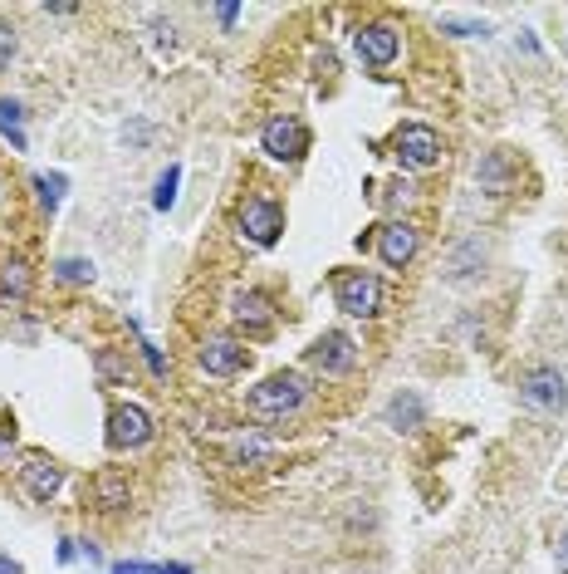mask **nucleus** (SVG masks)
Returning <instances> with one entry per match:
<instances>
[{
    "label": "nucleus",
    "mask_w": 568,
    "mask_h": 574,
    "mask_svg": "<svg viewBox=\"0 0 568 574\" xmlns=\"http://www.w3.org/2000/svg\"><path fill=\"white\" fill-rule=\"evenodd\" d=\"M304 378L299 373H270V378L260 383V388H250V413L265 417V423H280V417H289L299 403H304Z\"/></svg>",
    "instance_id": "nucleus-1"
},
{
    "label": "nucleus",
    "mask_w": 568,
    "mask_h": 574,
    "mask_svg": "<svg viewBox=\"0 0 568 574\" xmlns=\"http://www.w3.org/2000/svg\"><path fill=\"white\" fill-rule=\"evenodd\" d=\"M334 299L343 314L353 319H372L382 309V280L372 270H338L334 275Z\"/></svg>",
    "instance_id": "nucleus-2"
},
{
    "label": "nucleus",
    "mask_w": 568,
    "mask_h": 574,
    "mask_svg": "<svg viewBox=\"0 0 568 574\" xmlns=\"http://www.w3.org/2000/svg\"><path fill=\"white\" fill-rule=\"evenodd\" d=\"M265 152H270L274 162H299L309 152V128L299 123V118H270L260 133Z\"/></svg>",
    "instance_id": "nucleus-3"
},
{
    "label": "nucleus",
    "mask_w": 568,
    "mask_h": 574,
    "mask_svg": "<svg viewBox=\"0 0 568 574\" xmlns=\"http://www.w3.org/2000/svg\"><path fill=\"white\" fill-rule=\"evenodd\" d=\"M519 398H525V407H534V413H564V373L558 368H529L525 378H519Z\"/></svg>",
    "instance_id": "nucleus-4"
},
{
    "label": "nucleus",
    "mask_w": 568,
    "mask_h": 574,
    "mask_svg": "<svg viewBox=\"0 0 568 574\" xmlns=\"http://www.w3.org/2000/svg\"><path fill=\"white\" fill-rule=\"evenodd\" d=\"M241 231L250 236L255 245H274L284 231V212L274 197H250V202L241 206Z\"/></svg>",
    "instance_id": "nucleus-5"
},
{
    "label": "nucleus",
    "mask_w": 568,
    "mask_h": 574,
    "mask_svg": "<svg viewBox=\"0 0 568 574\" xmlns=\"http://www.w3.org/2000/svg\"><path fill=\"white\" fill-rule=\"evenodd\" d=\"M148 437H152V417L142 413V407H137V403L113 407V417H108V446L127 452V446H142Z\"/></svg>",
    "instance_id": "nucleus-6"
},
{
    "label": "nucleus",
    "mask_w": 568,
    "mask_h": 574,
    "mask_svg": "<svg viewBox=\"0 0 568 574\" xmlns=\"http://www.w3.org/2000/svg\"><path fill=\"white\" fill-rule=\"evenodd\" d=\"M397 158L407 162V167H432V162L441 158V138H436V128H426V123L397 128Z\"/></svg>",
    "instance_id": "nucleus-7"
},
{
    "label": "nucleus",
    "mask_w": 568,
    "mask_h": 574,
    "mask_svg": "<svg viewBox=\"0 0 568 574\" xmlns=\"http://www.w3.org/2000/svg\"><path fill=\"white\" fill-rule=\"evenodd\" d=\"M309 363H314V368H324V373H348L353 363H358V344L348 339L343 330H328L324 339L309 349Z\"/></svg>",
    "instance_id": "nucleus-8"
},
{
    "label": "nucleus",
    "mask_w": 568,
    "mask_h": 574,
    "mask_svg": "<svg viewBox=\"0 0 568 574\" xmlns=\"http://www.w3.org/2000/svg\"><path fill=\"white\" fill-rule=\"evenodd\" d=\"M353 50H358V59L363 64H392L397 59V50H402V40H397V30L392 25H363L358 35H353Z\"/></svg>",
    "instance_id": "nucleus-9"
},
{
    "label": "nucleus",
    "mask_w": 568,
    "mask_h": 574,
    "mask_svg": "<svg viewBox=\"0 0 568 574\" xmlns=\"http://www.w3.org/2000/svg\"><path fill=\"white\" fill-rule=\"evenodd\" d=\"M201 368L206 373H216V378H231V373H241L245 368V349L235 339H226V334H216V339H206L201 344Z\"/></svg>",
    "instance_id": "nucleus-10"
},
{
    "label": "nucleus",
    "mask_w": 568,
    "mask_h": 574,
    "mask_svg": "<svg viewBox=\"0 0 568 574\" xmlns=\"http://www.w3.org/2000/svg\"><path fill=\"white\" fill-rule=\"evenodd\" d=\"M20 486H25V496H30V500H50L54 491L64 486V467H59V462H50V457H30L20 467Z\"/></svg>",
    "instance_id": "nucleus-11"
},
{
    "label": "nucleus",
    "mask_w": 568,
    "mask_h": 574,
    "mask_svg": "<svg viewBox=\"0 0 568 574\" xmlns=\"http://www.w3.org/2000/svg\"><path fill=\"white\" fill-rule=\"evenodd\" d=\"M378 255H382V266H392V270H402L417 255V231H411L407 221H392V226H382V236H378Z\"/></svg>",
    "instance_id": "nucleus-12"
},
{
    "label": "nucleus",
    "mask_w": 568,
    "mask_h": 574,
    "mask_svg": "<svg viewBox=\"0 0 568 574\" xmlns=\"http://www.w3.org/2000/svg\"><path fill=\"white\" fill-rule=\"evenodd\" d=\"M30 290H35V275L20 255L0 260V299H30Z\"/></svg>",
    "instance_id": "nucleus-13"
},
{
    "label": "nucleus",
    "mask_w": 568,
    "mask_h": 574,
    "mask_svg": "<svg viewBox=\"0 0 568 574\" xmlns=\"http://www.w3.org/2000/svg\"><path fill=\"white\" fill-rule=\"evenodd\" d=\"M231 314L241 319V324H250V330H265L274 319V309H270V299L260 295V290H241V295L231 299Z\"/></svg>",
    "instance_id": "nucleus-14"
},
{
    "label": "nucleus",
    "mask_w": 568,
    "mask_h": 574,
    "mask_svg": "<svg viewBox=\"0 0 568 574\" xmlns=\"http://www.w3.org/2000/svg\"><path fill=\"white\" fill-rule=\"evenodd\" d=\"M94 496H98L104 510H118V506H127V481L113 477V471H104V477L94 481Z\"/></svg>",
    "instance_id": "nucleus-15"
},
{
    "label": "nucleus",
    "mask_w": 568,
    "mask_h": 574,
    "mask_svg": "<svg viewBox=\"0 0 568 574\" xmlns=\"http://www.w3.org/2000/svg\"><path fill=\"white\" fill-rule=\"evenodd\" d=\"M35 187H40V202L54 212V206L64 202V187H69V182H64L59 172H40V177H35Z\"/></svg>",
    "instance_id": "nucleus-16"
},
{
    "label": "nucleus",
    "mask_w": 568,
    "mask_h": 574,
    "mask_svg": "<svg viewBox=\"0 0 568 574\" xmlns=\"http://www.w3.org/2000/svg\"><path fill=\"white\" fill-rule=\"evenodd\" d=\"M0 133H11L15 148H25V138H20V104H15V98H0Z\"/></svg>",
    "instance_id": "nucleus-17"
},
{
    "label": "nucleus",
    "mask_w": 568,
    "mask_h": 574,
    "mask_svg": "<svg viewBox=\"0 0 568 574\" xmlns=\"http://www.w3.org/2000/svg\"><path fill=\"white\" fill-rule=\"evenodd\" d=\"M177 182H181V167H167L157 177V197H152V206H157V212H167V206L177 202Z\"/></svg>",
    "instance_id": "nucleus-18"
},
{
    "label": "nucleus",
    "mask_w": 568,
    "mask_h": 574,
    "mask_svg": "<svg viewBox=\"0 0 568 574\" xmlns=\"http://www.w3.org/2000/svg\"><path fill=\"white\" fill-rule=\"evenodd\" d=\"M388 417H392L397 427H417V423H421V398H411V393H407V398H397Z\"/></svg>",
    "instance_id": "nucleus-19"
},
{
    "label": "nucleus",
    "mask_w": 568,
    "mask_h": 574,
    "mask_svg": "<svg viewBox=\"0 0 568 574\" xmlns=\"http://www.w3.org/2000/svg\"><path fill=\"white\" fill-rule=\"evenodd\" d=\"M113 574H191V564H118Z\"/></svg>",
    "instance_id": "nucleus-20"
},
{
    "label": "nucleus",
    "mask_w": 568,
    "mask_h": 574,
    "mask_svg": "<svg viewBox=\"0 0 568 574\" xmlns=\"http://www.w3.org/2000/svg\"><path fill=\"white\" fill-rule=\"evenodd\" d=\"M98 378H104V383H118V378H127V363L123 359H118V353H98Z\"/></svg>",
    "instance_id": "nucleus-21"
},
{
    "label": "nucleus",
    "mask_w": 568,
    "mask_h": 574,
    "mask_svg": "<svg viewBox=\"0 0 568 574\" xmlns=\"http://www.w3.org/2000/svg\"><path fill=\"white\" fill-rule=\"evenodd\" d=\"M59 275L79 285V280H94V266H88V260H59Z\"/></svg>",
    "instance_id": "nucleus-22"
},
{
    "label": "nucleus",
    "mask_w": 568,
    "mask_h": 574,
    "mask_svg": "<svg viewBox=\"0 0 568 574\" xmlns=\"http://www.w3.org/2000/svg\"><path fill=\"white\" fill-rule=\"evenodd\" d=\"M142 359H148V368H152V373H157V378H167V359H162V353H157V349H152V344H148V339H142Z\"/></svg>",
    "instance_id": "nucleus-23"
},
{
    "label": "nucleus",
    "mask_w": 568,
    "mask_h": 574,
    "mask_svg": "<svg viewBox=\"0 0 568 574\" xmlns=\"http://www.w3.org/2000/svg\"><path fill=\"white\" fill-rule=\"evenodd\" d=\"M11 54H15V30L11 25H0V69L11 64Z\"/></svg>",
    "instance_id": "nucleus-24"
},
{
    "label": "nucleus",
    "mask_w": 568,
    "mask_h": 574,
    "mask_svg": "<svg viewBox=\"0 0 568 574\" xmlns=\"http://www.w3.org/2000/svg\"><path fill=\"white\" fill-rule=\"evenodd\" d=\"M558 570H564V574H568V531H564V535H558Z\"/></svg>",
    "instance_id": "nucleus-25"
},
{
    "label": "nucleus",
    "mask_w": 568,
    "mask_h": 574,
    "mask_svg": "<svg viewBox=\"0 0 568 574\" xmlns=\"http://www.w3.org/2000/svg\"><path fill=\"white\" fill-rule=\"evenodd\" d=\"M216 15H221V25H235V15H241V5H221V11H216Z\"/></svg>",
    "instance_id": "nucleus-26"
},
{
    "label": "nucleus",
    "mask_w": 568,
    "mask_h": 574,
    "mask_svg": "<svg viewBox=\"0 0 568 574\" xmlns=\"http://www.w3.org/2000/svg\"><path fill=\"white\" fill-rule=\"evenodd\" d=\"M0 574H20V564H15V560H0Z\"/></svg>",
    "instance_id": "nucleus-27"
},
{
    "label": "nucleus",
    "mask_w": 568,
    "mask_h": 574,
    "mask_svg": "<svg viewBox=\"0 0 568 574\" xmlns=\"http://www.w3.org/2000/svg\"><path fill=\"white\" fill-rule=\"evenodd\" d=\"M0 452H11V432H0Z\"/></svg>",
    "instance_id": "nucleus-28"
}]
</instances>
